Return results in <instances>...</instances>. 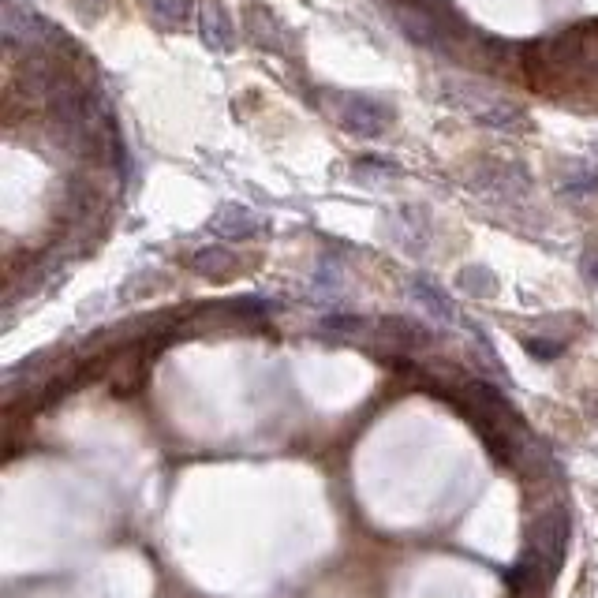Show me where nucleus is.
Instances as JSON below:
<instances>
[{"label":"nucleus","mask_w":598,"mask_h":598,"mask_svg":"<svg viewBox=\"0 0 598 598\" xmlns=\"http://www.w3.org/2000/svg\"><path fill=\"white\" fill-rule=\"evenodd\" d=\"M445 90H449V98H453L471 120H479V124H486V128H513V124L524 120V113H520L516 105H509V101H501V98H486V94H479L475 86L445 83Z\"/></svg>","instance_id":"1"},{"label":"nucleus","mask_w":598,"mask_h":598,"mask_svg":"<svg viewBox=\"0 0 598 598\" xmlns=\"http://www.w3.org/2000/svg\"><path fill=\"white\" fill-rule=\"evenodd\" d=\"M337 120H341L344 131L363 135V139H374V135H382V131L389 128L393 109L382 105L378 98H367V94H348V98H341V105H337Z\"/></svg>","instance_id":"2"},{"label":"nucleus","mask_w":598,"mask_h":598,"mask_svg":"<svg viewBox=\"0 0 598 598\" xmlns=\"http://www.w3.org/2000/svg\"><path fill=\"white\" fill-rule=\"evenodd\" d=\"M217 236H225V240H251L258 232H266L270 221L266 217H258L255 210H247V206H221L217 217L210 221Z\"/></svg>","instance_id":"3"},{"label":"nucleus","mask_w":598,"mask_h":598,"mask_svg":"<svg viewBox=\"0 0 598 598\" xmlns=\"http://www.w3.org/2000/svg\"><path fill=\"white\" fill-rule=\"evenodd\" d=\"M202 38L206 45H214V49H232V23H228V15L221 12V4L217 0H206V8H202Z\"/></svg>","instance_id":"4"},{"label":"nucleus","mask_w":598,"mask_h":598,"mask_svg":"<svg viewBox=\"0 0 598 598\" xmlns=\"http://www.w3.org/2000/svg\"><path fill=\"white\" fill-rule=\"evenodd\" d=\"M150 15L161 30H180L191 19V0H150Z\"/></svg>","instance_id":"5"},{"label":"nucleus","mask_w":598,"mask_h":598,"mask_svg":"<svg viewBox=\"0 0 598 598\" xmlns=\"http://www.w3.org/2000/svg\"><path fill=\"white\" fill-rule=\"evenodd\" d=\"M408 292H412V299H419V307H427L430 314H438V318H453V303H449V296H445L442 288H434L430 281H412L408 285Z\"/></svg>","instance_id":"6"},{"label":"nucleus","mask_w":598,"mask_h":598,"mask_svg":"<svg viewBox=\"0 0 598 598\" xmlns=\"http://www.w3.org/2000/svg\"><path fill=\"white\" fill-rule=\"evenodd\" d=\"M191 266L199 273H206V277H225V273L236 266V255L225 251V247H202L199 255L191 258Z\"/></svg>","instance_id":"7"},{"label":"nucleus","mask_w":598,"mask_h":598,"mask_svg":"<svg viewBox=\"0 0 598 598\" xmlns=\"http://www.w3.org/2000/svg\"><path fill=\"white\" fill-rule=\"evenodd\" d=\"M565 195L580 199V195H598V172L595 169H576L565 176Z\"/></svg>","instance_id":"8"},{"label":"nucleus","mask_w":598,"mask_h":598,"mask_svg":"<svg viewBox=\"0 0 598 598\" xmlns=\"http://www.w3.org/2000/svg\"><path fill=\"white\" fill-rule=\"evenodd\" d=\"M595 150H598V146H595Z\"/></svg>","instance_id":"9"}]
</instances>
